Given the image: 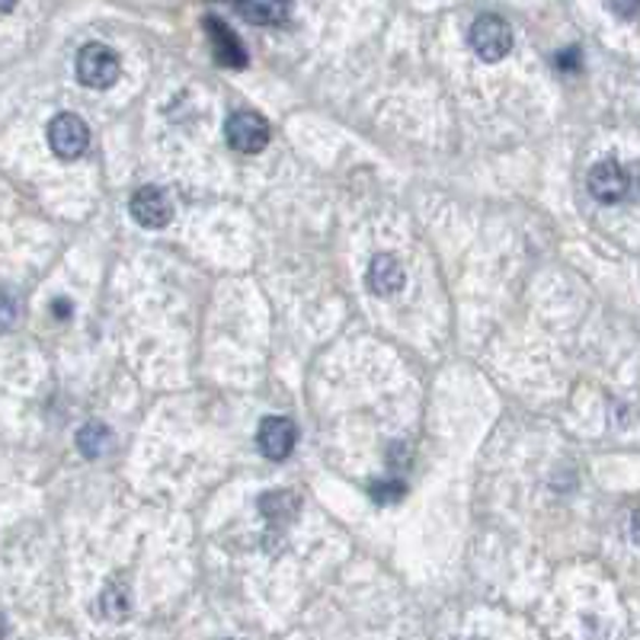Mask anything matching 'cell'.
<instances>
[{
  "label": "cell",
  "mask_w": 640,
  "mask_h": 640,
  "mask_svg": "<svg viewBox=\"0 0 640 640\" xmlns=\"http://www.w3.org/2000/svg\"><path fill=\"white\" fill-rule=\"evenodd\" d=\"M403 481H375L372 484V499L375 503H397V499H403Z\"/></svg>",
  "instance_id": "obj_13"
},
{
  "label": "cell",
  "mask_w": 640,
  "mask_h": 640,
  "mask_svg": "<svg viewBox=\"0 0 640 640\" xmlns=\"http://www.w3.org/2000/svg\"><path fill=\"white\" fill-rule=\"evenodd\" d=\"M225 138L238 154H259L269 145V122L250 109L231 112V119L225 122Z\"/></svg>",
  "instance_id": "obj_4"
},
{
  "label": "cell",
  "mask_w": 640,
  "mask_h": 640,
  "mask_svg": "<svg viewBox=\"0 0 640 640\" xmlns=\"http://www.w3.org/2000/svg\"><path fill=\"white\" fill-rule=\"evenodd\" d=\"M289 10H292V0H241V13L250 23H259V26L286 23Z\"/></svg>",
  "instance_id": "obj_10"
},
{
  "label": "cell",
  "mask_w": 640,
  "mask_h": 640,
  "mask_svg": "<svg viewBox=\"0 0 640 640\" xmlns=\"http://www.w3.org/2000/svg\"><path fill=\"white\" fill-rule=\"evenodd\" d=\"M16 7V0H0V13H10Z\"/></svg>",
  "instance_id": "obj_17"
},
{
  "label": "cell",
  "mask_w": 640,
  "mask_h": 640,
  "mask_svg": "<svg viewBox=\"0 0 640 640\" xmlns=\"http://www.w3.org/2000/svg\"><path fill=\"white\" fill-rule=\"evenodd\" d=\"M3 631H7V625H3V618H0V635H3Z\"/></svg>",
  "instance_id": "obj_18"
},
{
  "label": "cell",
  "mask_w": 640,
  "mask_h": 640,
  "mask_svg": "<svg viewBox=\"0 0 640 640\" xmlns=\"http://www.w3.org/2000/svg\"><path fill=\"white\" fill-rule=\"evenodd\" d=\"M557 68L560 71H577L580 68V49H567L557 55Z\"/></svg>",
  "instance_id": "obj_16"
},
{
  "label": "cell",
  "mask_w": 640,
  "mask_h": 640,
  "mask_svg": "<svg viewBox=\"0 0 640 640\" xmlns=\"http://www.w3.org/2000/svg\"><path fill=\"white\" fill-rule=\"evenodd\" d=\"M468 39H471V49L478 51V58H484V61H503L512 49V29L496 13L478 16Z\"/></svg>",
  "instance_id": "obj_2"
},
{
  "label": "cell",
  "mask_w": 640,
  "mask_h": 640,
  "mask_svg": "<svg viewBox=\"0 0 640 640\" xmlns=\"http://www.w3.org/2000/svg\"><path fill=\"white\" fill-rule=\"evenodd\" d=\"M74 71H77V81L90 90H106L119 81V58L109 46H99L90 43L77 51V61H74Z\"/></svg>",
  "instance_id": "obj_1"
},
{
  "label": "cell",
  "mask_w": 640,
  "mask_h": 640,
  "mask_svg": "<svg viewBox=\"0 0 640 640\" xmlns=\"http://www.w3.org/2000/svg\"><path fill=\"white\" fill-rule=\"evenodd\" d=\"M400 286H403V266H400V259L391 256V253L375 256L372 266H369V289L375 295H395V292H400Z\"/></svg>",
  "instance_id": "obj_9"
},
{
  "label": "cell",
  "mask_w": 640,
  "mask_h": 640,
  "mask_svg": "<svg viewBox=\"0 0 640 640\" xmlns=\"http://www.w3.org/2000/svg\"><path fill=\"white\" fill-rule=\"evenodd\" d=\"M99 612L109 618V621H122L129 612H132V595L125 587H119V583H109L102 595H99Z\"/></svg>",
  "instance_id": "obj_11"
},
{
  "label": "cell",
  "mask_w": 640,
  "mask_h": 640,
  "mask_svg": "<svg viewBox=\"0 0 640 640\" xmlns=\"http://www.w3.org/2000/svg\"><path fill=\"white\" fill-rule=\"evenodd\" d=\"M49 145L61 160H77L90 148V129L81 116L61 112L49 122Z\"/></svg>",
  "instance_id": "obj_3"
},
{
  "label": "cell",
  "mask_w": 640,
  "mask_h": 640,
  "mask_svg": "<svg viewBox=\"0 0 640 640\" xmlns=\"http://www.w3.org/2000/svg\"><path fill=\"white\" fill-rule=\"evenodd\" d=\"M205 33H208V43H212V51H215V61L218 64H225V68H244V43L238 39V33H231V26H225L221 20L208 16L205 20Z\"/></svg>",
  "instance_id": "obj_8"
},
{
  "label": "cell",
  "mask_w": 640,
  "mask_h": 640,
  "mask_svg": "<svg viewBox=\"0 0 640 640\" xmlns=\"http://www.w3.org/2000/svg\"><path fill=\"white\" fill-rule=\"evenodd\" d=\"M16 314H20L16 298L10 295L7 289H0V334H7L16 324Z\"/></svg>",
  "instance_id": "obj_14"
},
{
  "label": "cell",
  "mask_w": 640,
  "mask_h": 640,
  "mask_svg": "<svg viewBox=\"0 0 640 640\" xmlns=\"http://www.w3.org/2000/svg\"><path fill=\"white\" fill-rule=\"evenodd\" d=\"M298 430L286 416H266L256 430V445L269 461H286L295 451Z\"/></svg>",
  "instance_id": "obj_5"
},
{
  "label": "cell",
  "mask_w": 640,
  "mask_h": 640,
  "mask_svg": "<svg viewBox=\"0 0 640 640\" xmlns=\"http://www.w3.org/2000/svg\"><path fill=\"white\" fill-rule=\"evenodd\" d=\"M628 170L618 164V160H599L590 170V193L605 205H615L628 196Z\"/></svg>",
  "instance_id": "obj_6"
},
{
  "label": "cell",
  "mask_w": 640,
  "mask_h": 640,
  "mask_svg": "<svg viewBox=\"0 0 640 640\" xmlns=\"http://www.w3.org/2000/svg\"><path fill=\"white\" fill-rule=\"evenodd\" d=\"M132 218L142 225V228H167L170 218H173V202L164 190L157 186H142L135 196H132Z\"/></svg>",
  "instance_id": "obj_7"
},
{
  "label": "cell",
  "mask_w": 640,
  "mask_h": 640,
  "mask_svg": "<svg viewBox=\"0 0 640 640\" xmlns=\"http://www.w3.org/2000/svg\"><path fill=\"white\" fill-rule=\"evenodd\" d=\"M109 430L102 426V423H87L81 433H77V448H81V455L84 458H99L106 448H109Z\"/></svg>",
  "instance_id": "obj_12"
},
{
  "label": "cell",
  "mask_w": 640,
  "mask_h": 640,
  "mask_svg": "<svg viewBox=\"0 0 640 640\" xmlns=\"http://www.w3.org/2000/svg\"><path fill=\"white\" fill-rule=\"evenodd\" d=\"M605 7L621 20H635V13H638V0H605Z\"/></svg>",
  "instance_id": "obj_15"
}]
</instances>
